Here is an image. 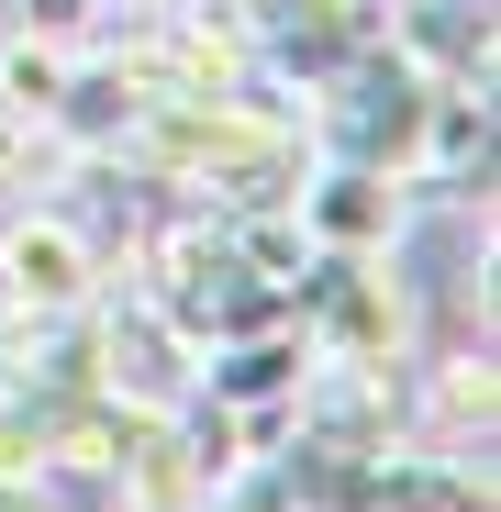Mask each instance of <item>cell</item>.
I'll return each mask as SVG.
<instances>
[{
    "instance_id": "6da1fadb",
    "label": "cell",
    "mask_w": 501,
    "mask_h": 512,
    "mask_svg": "<svg viewBox=\"0 0 501 512\" xmlns=\"http://www.w3.org/2000/svg\"><path fill=\"white\" fill-rule=\"evenodd\" d=\"M78 357H90V379H101L123 412H179V401L201 390V346H190L145 290H101L90 312H78Z\"/></svg>"
},
{
    "instance_id": "7a4b0ae2",
    "label": "cell",
    "mask_w": 501,
    "mask_h": 512,
    "mask_svg": "<svg viewBox=\"0 0 501 512\" xmlns=\"http://www.w3.org/2000/svg\"><path fill=\"white\" fill-rule=\"evenodd\" d=\"M112 290V256L78 234L56 201H12L0 212V312L12 323H67Z\"/></svg>"
},
{
    "instance_id": "3957f363",
    "label": "cell",
    "mask_w": 501,
    "mask_h": 512,
    "mask_svg": "<svg viewBox=\"0 0 501 512\" xmlns=\"http://www.w3.org/2000/svg\"><path fill=\"white\" fill-rule=\"evenodd\" d=\"M401 179L390 167H357V156H312L301 167V190H290V223L312 234V245H334V256H390L401 245Z\"/></svg>"
},
{
    "instance_id": "277c9868",
    "label": "cell",
    "mask_w": 501,
    "mask_h": 512,
    "mask_svg": "<svg viewBox=\"0 0 501 512\" xmlns=\"http://www.w3.org/2000/svg\"><path fill=\"white\" fill-rule=\"evenodd\" d=\"M268 12H290V23H323V34H346V45H368L390 0H268Z\"/></svg>"
},
{
    "instance_id": "5b68a950",
    "label": "cell",
    "mask_w": 501,
    "mask_h": 512,
    "mask_svg": "<svg viewBox=\"0 0 501 512\" xmlns=\"http://www.w3.org/2000/svg\"><path fill=\"white\" fill-rule=\"evenodd\" d=\"M201 512H212V501H201Z\"/></svg>"
}]
</instances>
